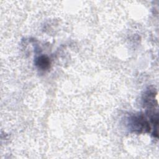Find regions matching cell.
Masks as SVG:
<instances>
[{
    "label": "cell",
    "mask_w": 159,
    "mask_h": 159,
    "mask_svg": "<svg viewBox=\"0 0 159 159\" xmlns=\"http://www.w3.org/2000/svg\"><path fill=\"white\" fill-rule=\"evenodd\" d=\"M50 61L46 57H40L37 61V65L42 69H46L49 66Z\"/></svg>",
    "instance_id": "1"
}]
</instances>
